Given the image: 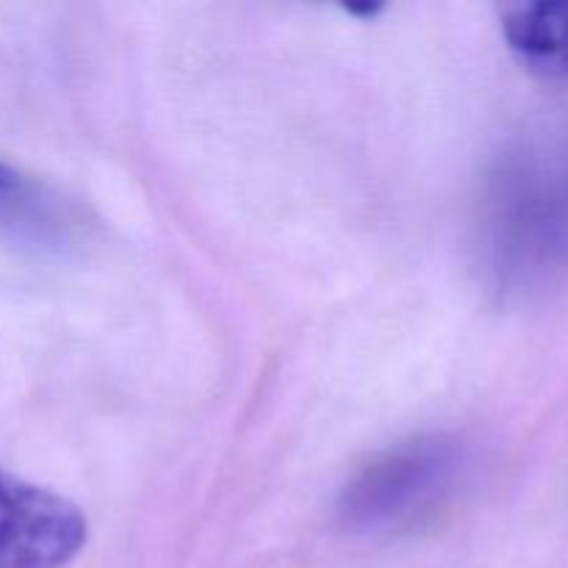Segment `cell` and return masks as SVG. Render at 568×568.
I'll return each instance as SVG.
<instances>
[{
  "instance_id": "cell-1",
  "label": "cell",
  "mask_w": 568,
  "mask_h": 568,
  "mask_svg": "<svg viewBox=\"0 0 568 568\" xmlns=\"http://www.w3.org/2000/svg\"><path fill=\"white\" fill-rule=\"evenodd\" d=\"M464 471V447L449 436H419L377 455L344 488L338 516L355 532L414 525L449 497Z\"/></svg>"
},
{
  "instance_id": "cell-2",
  "label": "cell",
  "mask_w": 568,
  "mask_h": 568,
  "mask_svg": "<svg viewBox=\"0 0 568 568\" xmlns=\"http://www.w3.org/2000/svg\"><path fill=\"white\" fill-rule=\"evenodd\" d=\"M87 544V519L61 494L0 469V568H64Z\"/></svg>"
},
{
  "instance_id": "cell-3",
  "label": "cell",
  "mask_w": 568,
  "mask_h": 568,
  "mask_svg": "<svg viewBox=\"0 0 568 568\" xmlns=\"http://www.w3.org/2000/svg\"><path fill=\"white\" fill-rule=\"evenodd\" d=\"M503 33L516 59L541 78H568V0L514 6Z\"/></svg>"
},
{
  "instance_id": "cell-4",
  "label": "cell",
  "mask_w": 568,
  "mask_h": 568,
  "mask_svg": "<svg viewBox=\"0 0 568 568\" xmlns=\"http://www.w3.org/2000/svg\"><path fill=\"white\" fill-rule=\"evenodd\" d=\"M48 225L37 189L0 159V227L14 236H42Z\"/></svg>"
}]
</instances>
